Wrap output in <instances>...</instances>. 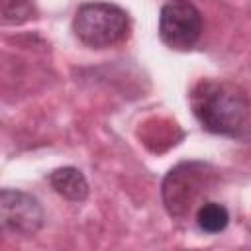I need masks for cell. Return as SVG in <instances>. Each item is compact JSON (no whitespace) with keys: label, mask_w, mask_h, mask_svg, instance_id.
<instances>
[{"label":"cell","mask_w":251,"mask_h":251,"mask_svg":"<svg viewBox=\"0 0 251 251\" xmlns=\"http://www.w3.org/2000/svg\"><path fill=\"white\" fill-rule=\"evenodd\" d=\"M188 102L202 129L251 141V98L241 86L229 80L202 78L192 86Z\"/></svg>","instance_id":"obj_1"},{"label":"cell","mask_w":251,"mask_h":251,"mask_svg":"<svg viewBox=\"0 0 251 251\" xmlns=\"http://www.w3.org/2000/svg\"><path fill=\"white\" fill-rule=\"evenodd\" d=\"M129 14L112 2H84L73 18L75 37L90 49H108L127 39Z\"/></svg>","instance_id":"obj_2"},{"label":"cell","mask_w":251,"mask_h":251,"mask_svg":"<svg viewBox=\"0 0 251 251\" xmlns=\"http://www.w3.org/2000/svg\"><path fill=\"white\" fill-rule=\"evenodd\" d=\"M212 178L214 169L204 161H184L173 167L161 184V196L169 216L186 218L212 184Z\"/></svg>","instance_id":"obj_3"},{"label":"cell","mask_w":251,"mask_h":251,"mask_svg":"<svg viewBox=\"0 0 251 251\" xmlns=\"http://www.w3.org/2000/svg\"><path fill=\"white\" fill-rule=\"evenodd\" d=\"M202 35V14L190 0H167L159 12V37L175 51L192 49Z\"/></svg>","instance_id":"obj_4"},{"label":"cell","mask_w":251,"mask_h":251,"mask_svg":"<svg viewBox=\"0 0 251 251\" xmlns=\"http://www.w3.org/2000/svg\"><path fill=\"white\" fill-rule=\"evenodd\" d=\"M45 214L39 200L24 190L2 188L0 192V224L14 235L31 237L43 226Z\"/></svg>","instance_id":"obj_5"},{"label":"cell","mask_w":251,"mask_h":251,"mask_svg":"<svg viewBox=\"0 0 251 251\" xmlns=\"http://www.w3.org/2000/svg\"><path fill=\"white\" fill-rule=\"evenodd\" d=\"M49 184L57 194L71 202H84L88 198V180L76 167H59L51 171Z\"/></svg>","instance_id":"obj_6"},{"label":"cell","mask_w":251,"mask_h":251,"mask_svg":"<svg viewBox=\"0 0 251 251\" xmlns=\"http://www.w3.org/2000/svg\"><path fill=\"white\" fill-rule=\"evenodd\" d=\"M196 226L204 233H222L229 224V212L220 202H202L196 208Z\"/></svg>","instance_id":"obj_7"},{"label":"cell","mask_w":251,"mask_h":251,"mask_svg":"<svg viewBox=\"0 0 251 251\" xmlns=\"http://www.w3.org/2000/svg\"><path fill=\"white\" fill-rule=\"evenodd\" d=\"M0 16L4 25H20L35 16L33 0H0Z\"/></svg>","instance_id":"obj_8"}]
</instances>
